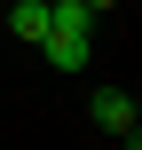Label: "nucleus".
<instances>
[{"instance_id":"f03ea898","label":"nucleus","mask_w":142,"mask_h":150,"mask_svg":"<svg viewBox=\"0 0 142 150\" xmlns=\"http://www.w3.org/2000/svg\"><path fill=\"white\" fill-rule=\"evenodd\" d=\"M40 55H47L55 71H87V63H95V40H79V32H47Z\"/></svg>"},{"instance_id":"20e7f679","label":"nucleus","mask_w":142,"mask_h":150,"mask_svg":"<svg viewBox=\"0 0 142 150\" xmlns=\"http://www.w3.org/2000/svg\"><path fill=\"white\" fill-rule=\"evenodd\" d=\"M87 8H95V16H103V8H119V0H87Z\"/></svg>"},{"instance_id":"f257e3e1","label":"nucleus","mask_w":142,"mask_h":150,"mask_svg":"<svg viewBox=\"0 0 142 150\" xmlns=\"http://www.w3.org/2000/svg\"><path fill=\"white\" fill-rule=\"evenodd\" d=\"M87 119H95L103 134H119L126 150L142 142V134H134V95H126V87H95V103H87Z\"/></svg>"},{"instance_id":"7ed1b4c3","label":"nucleus","mask_w":142,"mask_h":150,"mask_svg":"<svg viewBox=\"0 0 142 150\" xmlns=\"http://www.w3.org/2000/svg\"><path fill=\"white\" fill-rule=\"evenodd\" d=\"M8 32L40 47V40H47V0H16V8H8Z\"/></svg>"}]
</instances>
